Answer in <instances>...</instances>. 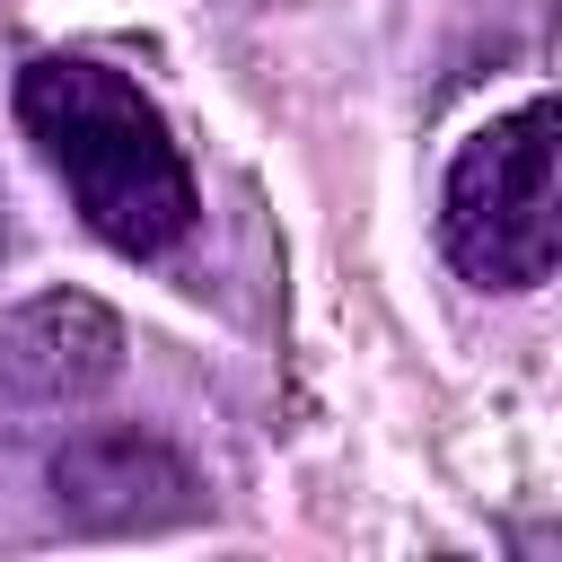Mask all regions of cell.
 Wrapping results in <instances>:
<instances>
[{
	"label": "cell",
	"mask_w": 562,
	"mask_h": 562,
	"mask_svg": "<svg viewBox=\"0 0 562 562\" xmlns=\"http://www.w3.org/2000/svg\"><path fill=\"white\" fill-rule=\"evenodd\" d=\"M9 105L97 246L158 263L193 237L202 193H193V167H184L167 114L140 97V79H123L88 53H35L18 70Z\"/></svg>",
	"instance_id": "6da1fadb"
},
{
	"label": "cell",
	"mask_w": 562,
	"mask_h": 562,
	"mask_svg": "<svg viewBox=\"0 0 562 562\" xmlns=\"http://www.w3.org/2000/svg\"><path fill=\"white\" fill-rule=\"evenodd\" d=\"M44 492L79 536H158L202 509V474L158 430H114V422L70 430L44 465Z\"/></svg>",
	"instance_id": "3957f363"
},
{
	"label": "cell",
	"mask_w": 562,
	"mask_h": 562,
	"mask_svg": "<svg viewBox=\"0 0 562 562\" xmlns=\"http://www.w3.org/2000/svg\"><path fill=\"white\" fill-rule=\"evenodd\" d=\"M562 105L527 97L457 140L439 176V246L474 290H544L562 263Z\"/></svg>",
	"instance_id": "7a4b0ae2"
},
{
	"label": "cell",
	"mask_w": 562,
	"mask_h": 562,
	"mask_svg": "<svg viewBox=\"0 0 562 562\" xmlns=\"http://www.w3.org/2000/svg\"><path fill=\"white\" fill-rule=\"evenodd\" d=\"M123 378V316L97 290H35L0 307V395L26 413H70Z\"/></svg>",
	"instance_id": "277c9868"
}]
</instances>
